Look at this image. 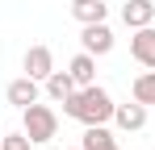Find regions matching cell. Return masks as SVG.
<instances>
[{"instance_id": "cell-1", "label": "cell", "mask_w": 155, "mask_h": 150, "mask_svg": "<svg viewBox=\"0 0 155 150\" xmlns=\"http://www.w3.org/2000/svg\"><path fill=\"white\" fill-rule=\"evenodd\" d=\"M113 96L105 92L101 83H88V88H76L71 96L63 100V113L80 125H109L113 121Z\"/></svg>"}, {"instance_id": "cell-2", "label": "cell", "mask_w": 155, "mask_h": 150, "mask_svg": "<svg viewBox=\"0 0 155 150\" xmlns=\"http://www.w3.org/2000/svg\"><path fill=\"white\" fill-rule=\"evenodd\" d=\"M21 129L29 133V142L34 146H42V142H51V138H59V113H54L51 104H29V108H21Z\"/></svg>"}, {"instance_id": "cell-3", "label": "cell", "mask_w": 155, "mask_h": 150, "mask_svg": "<svg viewBox=\"0 0 155 150\" xmlns=\"http://www.w3.org/2000/svg\"><path fill=\"white\" fill-rule=\"evenodd\" d=\"M80 46L88 50V54H97V58H101V54H109V50H113V29H109L105 21L84 25V29H80Z\"/></svg>"}, {"instance_id": "cell-4", "label": "cell", "mask_w": 155, "mask_h": 150, "mask_svg": "<svg viewBox=\"0 0 155 150\" xmlns=\"http://www.w3.org/2000/svg\"><path fill=\"white\" fill-rule=\"evenodd\" d=\"M8 104H17V108H29L34 100H42V79H34V75H21V79H13L8 83Z\"/></svg>"}, {"instance_id": "cell-5", "label": "cell", "mask_w": 155, "mask_h": 150, "mask_svg": "<svg viewBox=\"0 0 155 150\" xmlns=\"http://www.w3.org/2000/svg\"><path fill=\"white\" fill-rule=\"evenodd\" d=\"M130 54H134V63H143V67H155V25H143V29H134V38H130Z\"/></svg>"}, {"instance_id": "cell-6", "label": "cell", "mask_w": 155, "mask_h": 150, "mask_svg": "<svg viewBox=\"0 0 155 150\" xmlns=\"http://www.w3.org/2000/svg\"><path fill=\"white\" fill-rule=\"evenodd\" d=\"M21 67H25V75H34V79H46V75L54 71V54H51V46H29L25 58H21Z\"/></svg>"}, {"instance_id": "cell-7", "label": "cell", "mask_w": 155, "mask_h": 150, "mask_svg": "<svg viewBox=\"0 0 155 150\" xmlns=\"http://www.w3.org/2000/svg\"><path fill=\"white\" fill-rule=\"evenodd\" d=\"M113 125L126 129V133H138V129L147 125V104H138V100H134V104H117V108H113Z\"/></svg>"}, {"instance_id": "cell-8", "label": "cell", "mask_w": 155, "mask_h": 150, "mask_svg": "<svg viewBox=\"0 0 155 150\" xmlns=\"http://www.w3.org/2000/svg\"><path fill=\"white\" fill-rule=\"evenodd\" d=\"M122 21L130 29H143V25L155 21V0H126L122 4Z\"/></svg>"}, {"instance_id": "cell-9", "label": "cell", "mask_w": 155, "mask_h": 150, "mask_svg": "<svg viewBox=\"0 0 155 150\" xmlns=\"http://www.w3.org/2000/svg\"><path fill=\"white\" fill-rule=\"evenodd\" d=\"M67 71H71V79H76V88H88V83H97V54L80 50L76 58L67 63Z\"/></svg>"}, {"instance_id": "cell-10", "label": "cell", "mask_w": 155, "mask_h": 150, "mask_svg": "<svg viewBox=\"0 0 155 150\" xmlns=\"http://www.w3.org/2000/svg\"><path fill=\"white\" fill-rule=\"evenodd\" d=\"M42 92H46L51 100H59V104H63V100L76 92V79H71V71H51L46 79H42Z\"/></svg>"}, {"instance_id": "cell-11", "label": "cell", "mask_w": 155, "mask_h": 150, "mask_svg": "<svg viewBox=\"0 0 155 150\" xmlns=\"http://www.w3.org/2000/svg\"><path fill=\"white\" fill-rule=\"evenodd\" d=\"M84 150H117V138L109 133V125H84Z\"/></svg>"}, {"instance_id": "cell-12", "label": "cell", "mask_w": 155, "mask_h": 150, "mask_svg": "<svg viewBox=\"0 0 155 150\" xmlns=\"http://www.w3.org/2000/svg\"><path fill=\"white\" fill-rule=\"evenodd\" d=\"M71 17H76L80 25H97L109 17V4L105 0H84V4H71Z\"/></svg>"}, {"instance_id": "cell-13", "label": "cell", "mask_w": 155, "mask_h": 150, "mask_svg": "<svg viewBox=\"0 0 155 150\" xmlns=\"http://www.w3.org/2000/svg\"><path fill=\"white\" fill-rule=\"evenodd\" d=\"M130 96L138 100V104H155V67H147L143 75H134V83H130Z\"/></svg>"}, {"instance_id": "cell-14", "label": "cell", "mask_w": 155, "mask_h": 150, "mask_svg": "<svg viewBox=\"0 0 155 150\" xmlns=\"http://www.w3.org/2000/svg\"><path fill=\"white\" fill-rule=\"evenodd\" d=\"M34 142H29V133L25 129H17V133H4L0 138V150H29Z\"/></svg>"}, {"instance_id": "cell-15", "label": "cell", "mask_w": 155, "mask_h": 150, "mask_svg": "<svg viewBox=\"0 0 155 150\" xmlns=\"http://www.w3.org/2000/svg\"><path fill=\"white\" fill-rule=\"evenodd\" d=\"M67 4H84V0H67Z\"/></svg>"}, {"instance_id": "cell-16", "label": "cell", "mask_w": 155, "mask_h": 150, "mask_svg": "<svg viewBox=\"0 0 155 150\" xmlns=\"http://www.w3.org/2000/svg\"><path fill=\"white\" fill-rule=\"evenodd\" d=\"M76 150H84V146H76Z\"/></svg>"}]
</instances>
